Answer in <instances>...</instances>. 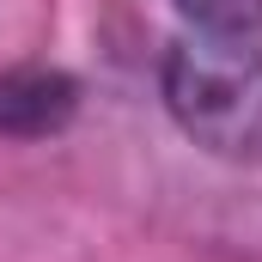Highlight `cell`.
<instances>
[{
  "instance_id": "cell-1",
  "label": "cell",
  "mask_w": 262,
  "mask_h": 262,
  "mask_svg": "<svg viewBox=\"0 0 262 262\" xmlns=\"http://www.w3.org/2000/svg\"><path fill=\"white\" fill-rule=\"evenodd\" d=\"M159 92L171 122L201 152L226 165H262V37L189 25L165 49Z\"/></svg>"
},
{
  "instance_id": "cell-2",
  "label": "cell",
  "mask_w": 262,
  "mask_h": 262,
  "mask_svg": "<svg viewBox=\"0 0 262 262\" xmlns=\"http://www.w3.org/2000/svg\"><path fill=\"white\" fill-rule=\"evenodd\" d=\"M79 110V79L61 67H6L0 73V134L12 140H43L61 134Z\"/></svg>"
},
{
  "instance_id": "cell-3",
  "label": "cell",
  "mask_w": 262,
  "mask_h": 262,
  "mask_svg": "<svg viewBox=\"0 0 262 262\" xmlns=\"http://www.w3.org/2000/svg\"><path fill=\"white\" fill-rule=\"evenodd\" d=\"M177 12L195 31H238V37H262V0H177Z\"/></svg>"
}]
</instances>
